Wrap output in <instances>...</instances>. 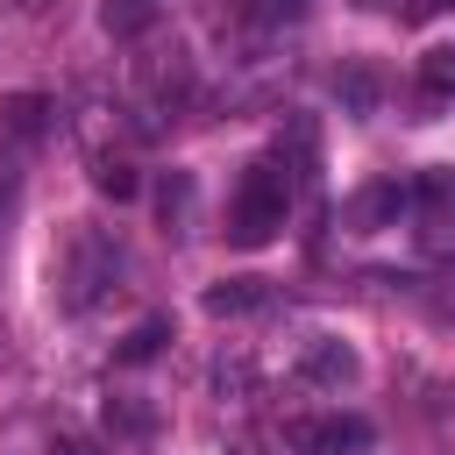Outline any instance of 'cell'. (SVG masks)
<instances>
[{
    "label": "cell",
    "mask_w": 455,
    "mask_h": 455,
    "mask_svg": "<svg viewBox=\"0 0 455 455\" xmlns=\"http://www.w3.org/2000/svg\"><path fill=\"white\" fill-rule=\"evenodd\" d=\"M0 199H7V185H0Z\"/></svg>",
    "instance_id": "cell-18"
},
{
    "label": "cell",
    "mask_w": 455,
    "mask_h": 455,
    "mask_svg": "<svg viewBox=\"0 0 455 455\" xmlns=\"http://www.w3.org/2000/svg\"><path fill=\"white\" fill-rule=\"evenodd\" d=\"M156 14H164V0H107L100 7V21H107V36H142V28H156Z\"/></svg>",
    "instance_id": "cell-7"
},
{
    "label": "cell",
    "mask_w": 455,
    "mask_h": 455,
    "mask_svg": "<svg viewBox=\"0 0 455 455\" xmlns=\"http://www.w3.org/2000/svg\"><path fill=\"white\" fill-rule=\"evenodd\" d=\"M405 206H412V192H405L398 178H377L370 192H355V199H348V228H363V235H370V228H384V220H391V213H405Z\"/></svg>",
    "instance_id": "cell-4"
},
{
    "label": "cell",
    "mask_w": 455,
    "mask_h": 455,
    "mask_svg": "<svg viewBox=\"0 0 455 455\" xmlns=\"http://www.w3.org/2000/svg\"><path fill=\"white\" fill-rule=\"evenodd\" d=\"M299 377H306V384L341 391V384H355V348H341L334 334H313V341H306V355H299Z\"/></svg>",
    "instance_id": "cell-3"
},
{
    "label": "cell",
    "mask_w": 455,
    "mask_h": 455,
    "mask_svg": "<svg viewBox=\"0 0 455 455\" xmlns=\"http://www.w3.org/2000/svg\"><path fill=\"white\" fill-rule=\"evenodd\" d=\"M427 7H455V0H427Z\"/></svg>",
    "instance_id": "cell-16"
},
{
    "label": "cell",
    "mask_w": 455,
    "mask_h": 455,
    "mask_svg": "<svg viewBox=\"0 0 455 455\" xmlns=\"http://www.w3.org/2000/svg\"><path fill=\"white\" fill-rule=\"evenodd\" d=\"M412 199L427 206V213H455V171L441 164V171H427L419 185H412Z\"/></svg>",
    "instance_id": "cell-11"
},
{
    "label": "cell",
    "mask_w": 455,
    "mask_h": 455,
    "mask_svg": "<svg viewBox=\"0 0 455 455\" xmlns=\"http://www.w3.org/2000/svg\"><path fill=\"white\" fill-rule=\"evenodd\" d=\"M419 242H427V256H441V263H455V213H427V228H419Z\"/></svg>",
    "instance_id": "cell-12"
},
{
    "label": "cell",
    "mask_w": 455,
    "mask_h": 455,
    "mask_svg": "<svg viewBox=\"0 0 455 455\" xmlns=\"http://www.w3.org/2000/svg\"><path fill=\"white\" fill-rule=\"evenodd\" d=\"M107 427H114V434H128V441H142V434L156 427V412H149L142 398H107Z\"/></svg>",
    "instance_id": "cell-9"
},
{
    "label": "cell",
    "mask_w": 455,
    "mask_h": 455,
    "mask_svg": "<svg viewBox=\"0 0 455 455\" xmlns=\"http://www.w3.org/2000/svg\"><path fill=\"white\" fill-rule=\"evenodd\" d=\"M43 128H50V100H43V92L0 100V142H36Z\"/></svg>",
    "instance_id": "cell-5"
},
{
    "label": "cell",
    "mask_w": 455,
    "mask_h": 455,
    "mask_svg": "<svg viewBox=\"0 0 455 455\" xmlns=\"http://www.w3.org/2000/svg\"><path fill=\"white\" fill-rule=\"evenodd\" d=\"M50 455H100L92 434H50Z\"/></svg>",
    "instance_id": "cell-14"
},
{
    "label": "cell",
    "mask_w": 455,
    "mask_h": 455,
    "mask_svg": "<svg viewBox=\"0 0 455 455\" xmlns=\"http://www.w3.org/2000/svg\"><path fill=\"white\" fill-rule=\"evenodd\" d=\"M284 441L299 455H363L370 448V419L363 412H313V419H291Z\"/></svg>",
    "instance_id": "cell-2"
},
{
    "label": "cell",
    "mask_w": 455,
    "mask_h": 455,
    "mask_svg": "<svg viewBox=\"0 0 455 455\" xmlns=\"http://www.w3.org/2000/svg\"><path fill=\"white\" fill-rule=\"evenodd\" d=\"M164 341H171V320H142V327H135V334H128V341H121L114 355H121V363H149V355H156Z\"/></svg>",
    "instance_id": "cell-10"
},
{
    "label": "cell",
    "mask_w": 455,
    "mask_h": 455,
    "mask_svg": "<svg viewBox=\"0 0 455 455\" xmlns=\"http://www.w3.org/2000/svg\"><path fill=\"white\" fill-rule=\"evenodd\" d=\"M355 7H377V0H355Z\"/></svg>",
    "instance_id": "cell-17"
},
{
    "label": "cell",
    "mask_w": 455,
    "mask_h": 455,
    "mask_svg": "<svg viewBox=\"0 0 455 455\" xmlns=\"http://www.w3.org/2000/svg\"><path fill=\"white\" fill-rule=\"evenodd\" d=\"M92 185H100L107 199H135V192H142V178H135L128 156H92Z\"/></svg>",
    "instance_id": "cell-8"
},
{
    "label": "cell",
    "mask_w": 455,
    "mask_h": 455,
    "mask_svg": "<svg viewBox=\"0 0 455 455\" xmlns=\"http://www.w3.org/2000/svg\"><path fill=\"white\" fill-rule=\"evenodd\" d=\"M284 213H291V171H284L277 156H256V164L235 178V199H228V242H235V249H263V242H277Z\"/></svg>",
    "instance_id": "cell-1"
},
{
    "label": "cell",
    "mask_w": 455,
    "mask_h": 455,
    "mask_svg": "<svg viewBox=\"0 0 455 455\" xmlns=\"http://www.w3.org/2000/svg\"><path fill=\"white\" fill-rule=\"evenodd\" d=\"M263 306H270L263 277H220V284L206 291V313H213V320H228V313H263Z\"/></svg>",
    "instance_id": "cell-6"
},
{
    "label": "cell",
    "mask_w": 455,
    "mask_h": 455,
    "mask_svg": "<svg viewBox=\"0 0 455 455\" xmlns=\"http://www.w3.org/2000/svg\"><path fill=\"white\" fill-rule=\"evenodd\" d=\"M427 85H455V43H441V50L427 57Z\"/></svg>",
    "instance_id": "cell-13"
},
{
    "label": "cell",
    "mask_w": 455,
    "mask_h": 455,
    "mask_svg": "<svg viewBox=\"0 0 455 455\" xmlns=\"http://www.w3.org/2000/svg\"><path fill=\"white\" fill-rule=\"evenodd\" d=\"M256 14H263V21H299L306 0H256Z\"/></svg>",
    "instance_id": "cell-15"
}]
</instances>
